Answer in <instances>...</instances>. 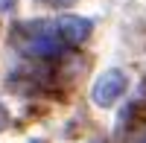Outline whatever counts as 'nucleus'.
<instances>
[{
  "mask_svg": "<svg viewBox=\"0 0 146 143\" xmlns=\"http://www.w3.org/2000/svg\"><path fill=\"white\" fill-rule=\"evenodd\" d=\"M6 123H9V114H6V108H3V105H0V132L6 128Z\"/></svg>",
  "mask_w": 146,
  "mask_h": 143,
  "instance_id": "3",
  "label": "nucleus"
},
{
  "mask_svg": "<svg viewBox=\"0 0 146 143\" xmlns=\"http://www.w3.org/2000/svg\"><path fill=\"white\" fill-rule=\"evenodd\" d=\"M56 35L64 44H82L91 35V21L79 18V15H64V18L56 21Z\"/></svg>",
  "mask_w": 146,
  "mask_h": 143,
  "instance_id": "2",
  "label": "nucleus"
},
{
  "mask_svg": "<svg viewBox=\"0 0 146 143\" xmlns=\"http://www.w3.org/2000/svg\"><path fill=\"white\" fill-rule=\"evenodd\" d=\"M126 91V73L123 70H105V73L96 76L94 82V91H91V99L100 105V108H108L114 105Z\"/></svg>",
  "mask_w": 146,
  "mask_h": 143,
  "instance_id": "1",
  "label": "nucleus"
},
{
  "mask_svg": "<svg viewBox=\"0 0 146 143\" xmlns=\"http://www.w3.org/2000/svg\"><path fill=\"white\" fill-rule=\"evenodd\" d=\"M140 143H146V137H143V140H140Z\"/></svg>",
  "mask_w": 146,
  "mask_h": 143,
  "instance_id": "6",
  "label": "nucleus"
},
{
  "mask_svg": "<svg viewBox=\"0 0 146 143\" xmlns=\"http://www.w3.org/2000/svg\"><path fill=\"white\" fill-rule=\"evenodd\" d=\"M47 3H53V6H67V3H73V0H47Z\"/></svg>",
  "mask_w": 146,
  "mask_h": 143,
  "instance_id": "4",
  "label": "nucleus"
},
{
  "mask_svg": "<svg viewBox=\"0 0 146 143\" xmlns=\"http://www.w3.org/2000/svg\"><path fill=\"white\" fill-rule=\"evenodd\" d=\"M32 143H41V140H32Z\"/></svg>",
  "mask_w": 146,
  "mask_h": 143,
  "instance_id": "5",
  "label": "nucleus"
}]
</instances>
